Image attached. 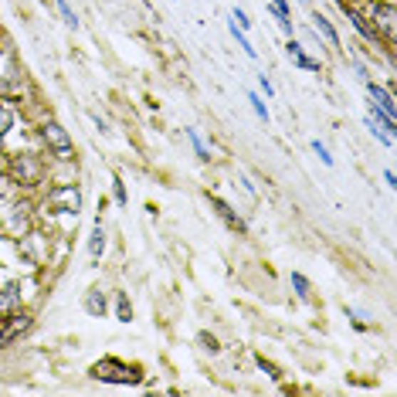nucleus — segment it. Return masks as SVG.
<instances>
[{
    "label": "nucleus",
    "instance_id": "nucleus-4",
    "mask_svg": "<svg viewBox=\"0 0 397 397\" xmlns=\"http://www.w3.org/2000/svg\"><path fill=\"white\" fill-rule=\"evenodd\" d=\"M44 207H48V214L78 217V214H82V190L75 184H55L48 194H44Z\"/></svg>",
    "mask_w": 397,
    "mask_h": 397
},
{
    "label": "nucleus",
    "instance_id": "nucleus-9",
    "mask_svg": "<svg viewBox=\"0 0 397 397\" xmlns=\"http://www.w3.org/2000/svg\"><path fill=\"white\" fill-rule=\"evenodd\" d=\"M340 11H343V17H346V21L354 24V31L360 34V38H364V41H367V44H373V48L381 44V38H377V34H373V28L367 24V17L360 14V11H356L354 4H340Z\"/></svg>",
    "mask_w": 397,
    "mask_h": 397
},
{
    "label": "nucleus",
    "instance_id": "nucleus-11",
    "mask_svg": "<svg viewBox=\"0 0 397 397\" xmlns=\"http://www.w3.org/2000/svg\"><path fill=\"white\" fill-rule=\"evenodd\" d=\"M105 255V225H102V217L92 225V234H88V258L92 262H102Z\"/></svg>",
    "mask_w": 397,
    "mask_h": 397
},
{
    "label": "nucleus",
    "instance_id": "nucleus-29",
    "mask_svg": "<svg viewBox=\"0 0 397 397\" xmlns=\"http://www.w3.org/2000/svg\"><path fill=\"white\" fill-rule=\"evenodd\" d=\"M258 367H262V370H265V373H269V377H272V381H279V377H282V373H279V370H275V367H272V364H269V360H265V356H258Z\"/></svg>",
    "mask_w": 397,
    "mask_h": 397
},
{
    "label": "nucleus",
    "instance_id": "nucleus-18",
    "mask_svg": "<svg viewBox=\"0 0 397 397\" xmlns=\"http://www.w3.org/2000/svg\"><path fill=\"white\" fill-rule=\"evenodd\" d=\"M227 31H231V38L238 41V48H242L244 55H248V58H252V61H255V58H258V48H252V41H248V34H244V31L238 28L234 21H227Z\"/></svg>",
    "mask_w": 397,
    "mask_h": 397
},
{
    "label": "nucleus",
    "instance_id": "nucleus-14",
    "mask_svg": "<svg viewBox=\"0 0 397 397\" xmlns=\"http://www.w3.org/2000/svg\"><path fill=\"white\" fill-rule=\"evenodd\" d=\"M14 119H17L14 105H11L7 99H0V146H4V140H7V133L14 129Z\"/></svg>",
    "mask_w": 397,
    "mask_h": 397
},
{
    "label": "nucleus",
    "instance_id": "nucleus-26",
    "mask_svg": "<svg viewBox=\"0 0 397 397\" xmlns=\"http://www.w3.org/2000/svg\"><path fill=\"white\" fill-rule=\"evenodd\" d=\"M367 129H370V136H373V140H381L383 146H394V136H387V133H383L377 123H370V119H367Z\"/></svg>",
    "mask_w": 397,
    "mask_h": 397
},
{
    "label": "nucleus",
    "instance_id": "nucleus-22",
    "mask_svg": "<svg viewBox=\"0 0 397 397\" xmlns=\"http://www.w3.org/2000/svg\"><path fill=\"white\" fill-rule=\"evenodd\" d=\"M55 7H58V14H61V21H65V24H68L71 31H78V28H82V21H78V14L71 11V4H68V0H55Z\"/></svg>",
    "mask_w": 397,
    "mask_h": 397
},
{
    "label": "nucleus",
    "instance_id": "nucleus-5",
    "mask_svg": "<svg viewBox=\"0 0 397 397\" xmlns=\"http://www.w3.org/2000/svg\"><path fill=\"white\" fill-rule=\"evenodd\" d=\"M31 326H34V316L31 312L14 309V312H7V316H0V350L17 343L24 333H31Z\"/></svg>",
    "mask_w": 397,
    "mask_h": 397
},
{
    "label": "nucleus",
    "instance_id": "nucleus-17",
    "mask_svg": "<svg viewBox=\"0 0 397 397\" xmlns=\"http://www.w3.org/2000/svg\"><path fill=\"white\" fill-rule=\"evenodd\" d=\"M184 133H187V140H190V146H194V153H197V160H200V163H211L214 156H211V150H207V143L200 140V133H197V129H190V126H187Z\"/></svg>",
    "mask_w": 397,
    "mask_h": 397
},
{
    "label": "nucleus",
    "instance_id": "nucleus-31",
    "mask_svg": "<svg viewBox=\"0 0 397 397\" xmlns=\"http://www.w3.org/2000/svg\"><path fill=\"white\" fill-rule=\"evenodd\" d=\"M333 4H336V7H340V4H346V0H333Z\"/></svg>",
    "mask_w": 397,
    "mask_h": 397
},
{
    "label": "nucleus",
    "instance_id": "nucleus-25",
    "mask_svg": "<svg viewBox=\"0 0 397 397\" xmlns=\"http://www.w3.org/2000/svg\"><path fill=\"white\" fill-rule=\"evenodd\" d=\"M231 21H234V24H238L242 31H252V24H255V21H252V17L244 14L242 7H234V11H231Z\"/></svg>",
    "mask_w": 397,
    "mask_h": 397
},
{
    "label": "nucleus",
    "instance_id": "nucleus-15",
    "mask_svg": "<svg viewBox=\"0 0 397 397\" xmlns=\"http://www.w3.org/2000/svg\"><path fill=\"white\" fill-rule=\"evenodd\" d=\"M289 285H292L296 299H302V302H309L312 299V282L302 275V272H289Z\"/></svg>",
    "mask_w": 397,
    "mask_h": 397
},
{
    "label": "nucleus",
    "instance_id": "nucleus-8",
    "mask_svg": "<svg viewBox=\"0 0 397 397\" xmlns=\"http://www.w3.org/2000/svg\"><path fill=\"white\" fill-rule=\"evenodd\" d=\"M364 86H367L370 102H377V105H381L383 113H387V115H394V119H397V99H394V88L381 86V82H373V78H367Z\"/></svg>",
    "mask_w": 397,
    "mask_h": 397
},
{
    "label": "nucleus",
    "instance_id": "nucleus-3",
    "mask_svg": "<svg viewBox=\"0 0 397 397\" xmlns=\"http://www.w3.org/2000/svg\"><path fill=\"white\" fill-rule=\"evenodd\" d=\"M38 140L48 153L61 160V163H71L75 160V140H71V133L58 119H41V126H38Z\"/></svg>",
    "mask_w": 397,
    "mask_h": 397
},
{
    "label": "nucleus",
    "instance_id": "nucleus-20",
    "mask_svg": "<svg viewBox=\"0 0 397 397\" xmlns=\"http://www.w3.org/2000/svg\"><path fill=\"white\" fill-rule=\"evenodd\" d=\"M248 105H252L258 119L269 126V123H272V113H269V105H265V99H262V92H248Z\"/></svg>",
    "mask_w": 397,
    "mask_h": 397
},
{
    "label": "nucleus",
    "instance_id": "nucleus-6",
    "mask_svg": "<svg viewBox=\"0 0 397 397\" xmlns=\"http://www.w3.org/2000/svg\"><path fill=\"white\" fill-rule=\"evenodd\" d=\"M207 204H211V211L217 214L221 221H225L227 231H234V234H242V238L248 234V221H244L242 214L234 211V207H231L225 197H217V194H207Z\"/></svg>",
    "mask_w": 397,
    "mask_h": 397
},
{
    "label": "nucleus",
    "instance_id": "nucleus-24",
    "mask_svg": "<svg viewBox=\"0 0 397 397\" xmlns=\"http://www.w3.org/2000/svg\"><path fill=\"white\" fill-rule=\"evenodd\" d=\"M309 146H312V153L319 156V163H323V167H333V163H336V160H333V153H329V150H326V143H319V140H312V143H309Z\"/></svg>",
    "mask_w": 397,
    "mask_h": 397
},
{
    "label": "nucleus",
    "instance_id": "nucleus-2",
    "mask_svg": "<svg viewBox=\"0 0 397 397\" xmlns=\"http://www.w3.org/2000/svg\"><path fill=\"white\" fill-rule=\"evenodd\" d=\"M367 24L373 28V34L381 38V44H387L391 51H394V41H397V7L391 0H370L367 11Z\"/></svg>",
    "mask_w": 397,
    "mask_h": 397
},
{
    "label": "nucleus",
    "instance_id": "nucleus-10",
    "mask_svg": "<svg viewBox=\"0 0 397 397\" xmlns=\"http://www.w3.org/2000/svg\"><path fill=\"white\" fill-rule=\"evenodd\" d=\"M312 31H316V34H319V38H323V41H326L329 48H336V51L343 48V41H340V31L333 28V21H329L326 14L312 11Z\"/></svg>",
    "mask_w": 397,
    "mask_h": 397
},
{
    "label": "nucleus",
    "instance_id": "nucleus-19",
    "mask_svg": "<svg viewBox=\"0 0 397 397\" xmlns=\"http://www.w3.org/2000/svg\"><path fill=\"white\" fill-rule=\"evenodd\" d=\"M115 319H119V323H133V302H129V292H115Z\"/></svg>",
    "mask_w": 397,
    "mask_h": 397
},
{
    "label": "nucleus",
    "instance_id": "nucleus-27",
    "mask_svg": "<svg viewBox=\"0 0 397 397\" xmlns=\"http://www.w3.org/2000/svg\"><path fill=\"white\" fill-rule=\"evenodd\" d=\"M258 92H262L265 99H275V86L269 82V75H258Z\"/></svg>",
    "mask_w": 397,
    "mask_h": 397
},
{
    "label": "nucleus",
    "instance_id": "nucleus-16",
    "mask_svg": "<svg viewBox=\"0 0 397 397\" xmlns=\"http://www.w3.org/2000/svg\"><path fill=\"white\" fill-rule=\"evenodd\" d=\"M82 306H86L88 316H99V319H102V316H105V296H102V289H88Z\"/></svg>",
    "mask_w": 397,
    "mask_h": 397
},
{
    "label": "nucleus",
    "instance_id": "nucleus-13",
    "mask_svg": "<svg viewBox=\"0 0 397 397\" xmlns=\"http://www.w3.org/2000/svg\"><path fill=\"white\" fill-rule=\"evenodd\" d=\"M21 309V282H7L0 289V316Z\"/></svg>",
    "mask_w": 397,
    "mask_h": 397
},
{
    "label": "nucleus",
    "instance_id": "nucleus-30",
    "mask_svg": "<svg viewBox=\"0 0 397 397\" xmlns=\"http://www.w3.org/2000/svg\"><path fill=\"white\" fill-rule=\"evenodd\" d=\"M383 184L391 187V190H394V187H397V177H394V170H391V167L383 170Z\"/></svg>",
    "mask_w": 397,
    "mask_h": 397
},
{
    "label": "nucleus",
    "instance_id": "nucleus-23",
    "mask_svg": "<svg viewBox=\"0 0 397 397\" xmlns=\"http://www.w3.org/2000/svg\"><path fill=\"white\" fill-rule=\"evenodd\" d=\"M292 65L302 71H323V61L319 58H309L306 51H299V55H292Z\"/></svg>",
    "mask_w": 397,
    "mask_h": 397
},
{
    "label": "nucleus",
    "instance_id": "nucleus-28",
    "mask_svg": "<svg viewBox=\"0 0 397 397\" xmlns=\"http://www.w3.org/2000/svg\"><path fill=\"white\" fill-rule=\"evenodd\" d=\"M197 340H200V343H204V350H211V354H221V346H217V340H214L211 333H200Z\"/></svg>",
    "mask_w": 397,
    "mask_h": 397
},
{
    "label": "nucleus",
    "instance_id": "nucleus-1",
    "mask_svg": "<svg viewBox=\"0 0 397 397\" xmlns=\"http://www.w3.org/2000/svg\"><path fill=\"white\" fill-rule=\"evenodd\" d=\"M92 381H102V383H115V387H140L146 381V370L140 364H129L123 356H102L92 364L88 370Z\"/></svg>",
    "mask_w": 397,
    "mask_h": 397
},
{
    "label": "nucleus",
    "instance_id": "nucleus-21",
    "mask_svg": "<svg viewBox=\"0 0 397 397\" xmlns=\"http://www.w3.org/2000/svg\"><path fill=\"white\" fill-rule=\"evenodd\" d=\"M113 200H115V207H126L129 204V190H126L123 173H113Z\"/></svg>",
    "mask_w": 397,
    "mask_h": 397
},
{
    "label": "nucleus",
    "instance_id": "nucleus-12",
    "mask_svg": "<svg viewBox=\"0 0 397 397\" xmlns=\"http://www.w3.org/2000/svg\"><path fill=\"white\" fill-rule=\"evenodd\" d=\"M367 119H370V123H377V126H381L387 136H397V119L383 113L377 102H367Z\"/></svg>",
    "mask_w": 397,
    "mask_h": 397
},
{
    "label": "nucleus",
    "instance_id": "nucleus-32",
    "mask_svg": "<svg viewBox=\"0 0 397 397\" xmlns=\"http://www.w3.org/2000/svg\"><path fill=\"white\" fill-rule=\"evenodd\" d=\"M302 4H312V0H302Z\"/></svg>",
    "mask_w": 397,
    "mask_h": 397
},
{
    "label": "nucleus",
    "instance_id": "nucleus-7",
    "mask_svg": "<svg viewBox=\"0 0 397 397\" xmlns=\"http://www.w3.org/2000/svg\"><path fill=\"white\" fill-rule=\"evenodd\" d=\"M14 170L17 177H21V184H41L44 180V163H41V156H14Z\"/></svg>",
    "mask_w": 397,
    "mask_h": 397
}]
</instances>
